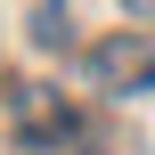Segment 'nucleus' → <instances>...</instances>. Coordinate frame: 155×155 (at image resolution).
Masks as SVG:
<instances>
[{"instance_id": "nucleus-1", "label": "nucleus", "mask_w": 155, "mask_h": 155, "mask_svg": "<svg viewBox=\"0 0 155 155\" xmlns=\"http://www.w3.org/2000/svg\"><path fill=\"white\" fill-rule=\"evenodd\" d=\"M90 74H98V82H155V49H139V41H106V49L90 57Z\"/></svg>"}, {"instance_id": "nucleus-2", "label": "nucleus", "mask_w": 155, "mask_h": 155, "mask_svg": "<svg viewBox=\"0 0 155 155\" xmlns=\"http://www.w3.org/2000/svg\"><path fill=\"white\" fill-rule=\"evenodd\" d=\"M25 131H33V139H65V131H74V114H65V106H49L41 90H25Z\"/></svg>"}, {"instance_id": "nucleus-3", "label": "nucleus", "mask_w": 155, "mask_h": 155, "mask_svg": "<svg viewBox=\"0 0 155 155\" xmlns=\"http://www.w3.org/2000/svg\"><path fill=\"white\" fill-rule=\"evenodd\" d=\"M33 41H49V49L65 41V8H57V0H49V8H33Z\"/></svg>"}]
</instances>
